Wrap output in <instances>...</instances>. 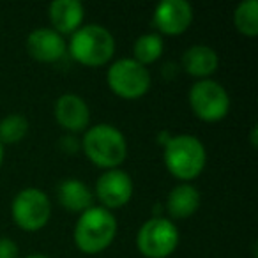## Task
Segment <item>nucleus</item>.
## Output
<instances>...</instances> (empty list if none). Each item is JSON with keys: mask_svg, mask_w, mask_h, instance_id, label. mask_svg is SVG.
Segmentation results:
<instances>
[{"mask_svg": "<svg viewBox=\"0 0 258 258\" xmlns=\"http://www.w3.org/2000/svg\"><path fill=\"white\" fill-rule=\"evenodd\" d=\"M117 219L108 209L90 207L82 212L75 226V242L83 253L96 254L104 251L115 239Z\"/></svg>", "mask_w": 258, "mask_h": 258, "instance_id": "f257e3e1", "label": "nucleus"}, {"mask_svg": "<svg viewBox=\"0 0 258 258\" xmlns=\"http://www.w3.org/2000/svg\"><path fill=\"white\" fill-rule=\"evenodd\" d=\"M85 156L101 168L113 170L127 156L124 135L110 124H97L85 133L82 142Z\"/></svg>", "mask_w": 258, "mask_h": 258, "instance_id": "f03ea898", "label": "nucleus"}, {"mask_svg": "<svg viewBox=\"0 0 258 258\" xmlns=\"http://www.w3.org/2000/svg\"><path fill=\"white\" fill-rule=\"evenodd\" d=\"M207 154L197 137L179 135L166 142L165 165L173 177L180 180H193L204 172Z\"/></svg>", "mask_w": 258, "mask_h": 258, "instance_id": "7ed1b4c3", "label": "nucleus"}, {"mask_svg": "<svg viewBox=\"0 0 258 258\" xmlns=\"http://www.w3.org/2000/svg\"><path fill=\"white\" fill-rule=\"evenodd\" d=\"M115 41L108 29L101 25L80 27L69 41V53L76 62L89 68L103 66L113 57Z\"/></svg>", "mask_w": 258, "mask_h": 258, "instance_id": "20e7f679", "label": "nucleus"}, {"mask_svg": "<svg viewBox=\"0 0 258 258\" xmlns=\"http://www.w3.org/2000/svg\"><path fill=\"white\" fill-rule=\"evenodd\" d=\"M108 85L122 99H138L151 89V75L135 58H120L108 69Z\"/></svg>", "mask_w": 258, "mask_h": 258, "instance_id": "39448f33", "label": "nucleus"}, {"mask_svg": "<svg viewBox=\"0 0 258 258\" xmlns=\"http://www.w3.org/2000/svg\"><path fill=\"white\" fill-rule=\"evenodd\" d=\"M179 244V232L166 218H152L142 225L137 237L140 253L147 258H166Z\"/></svg>", "mask_w": 258, "mask_h": 258, "instance_id": "423d86ee", "label": "nucleus"}, {"mask_svg": "<svg viewBox=\"0 0 258 258\" xmlns=\"http://www.w3.org/2000/svg\"><path fill=\"white\" fill-rule=\"evenodd\" d=\"M189 104L193 113L205 122H218L230 110V97L225 87L214 80H200L189 90Z\"/></svg>", "mask_w": 258, "mask_h": 258, "instance_id": "0eeeda50", "label": "nucleus"}, {"mask_svg": "<svg viewBox=\"0 0 258 258\" xmlns=\"http://www.w3.org/2000/svg\"><path fill=\"white\" fill-rule=\"evenodd\" d=\"M13 219L25 232H37L46 226L51 214V205L48 197L41 189L27 187L20 191L13 200Z\"/></svg>", "mask_w": 258, "mask_h": 258, "instance_id": "6e6552de", "label": "nucleus"}, {"mask_svg": "<svg viewBox=\"0 0 258 258\" xmlns=\"http://www.w3.org/2000/svg\"><path fill=\"white\" fill-rule=\"evenodd\" d=\"M96 195L104 209H118L133 197V180L122 170H108L97 179Z\"/></svg>", "mask_w": 258, "mask_h": 258, "instance_id": "1a4fd4ad", "label": "nucleus"}, {"mask_svg": "<svg viewBox=\"0 0 258 258\" xmlns=\"http://www.w3.org/2000/svg\"><path fill=\"white\" fill-rule=\"evenodd\" d=\"M193 22V8L186 0H165L156 8L154 23L159 32L179 36L186 32Z\"/></svg>", "mask_w": 258, "mask_h": 258, "instance_id": "9d476101", "label": "nucleus"}, {"mask_svg": "<svg viewBox=\"0 0 258 258\" xmlns=\"http://www.w3.org/2000/svg\"><path fill=\"white\" fill-rule=\"evenodd\" d=\"M27 50L32 58L51 64L64 57L68 46L60 34H57L53 29H36L27 37Z\"/></svg>", "mask_w": 258, "mask_h": 258, "instance_id": "9b49d317", "label": "nucleus"}, {"mask_svg": "<svg viewBox=\"0 0 258 258\" xmlns=\"http://www.w3.org/2000/svg\"><path fill=\"white\" fill-rule=\"evenodd\" d=\"M55 118L64 129L78 133L89 125L90 111L87 103L76 94H64L55 103Z\"/></svg>", "mask_w": 258, "mask_h": 258, "instance_id": "f8f14e48", "label": "nucleus"}, {"mask_svg": "<svg viewBox=\"0 0 258 258\" xmlns=\"http://www.w3.org/2000/svg\"><path fill=\"white\" fill-rule=\"evenodd\" d=\"M50 20L57 34H75L82 27L83 6L78 0H55L50 4Z\"/></svg>", "mask_w": 258, "mask_h": 258, "instance_id": "ddd939ff", "label": "nucleus"}, {"mask_svg": "<svg viewBox=\"0 0 258 258\" xmlns=\"http://www.w3.org/2000/svg\"><path fill=\"white\" fill-rule=\"evenodd\" d=\"M184 69L189 73L191 76L197 78H207L218 69L219 57L212 48L205 46V44H197L191 46L189 50L184 53L182 57Z\"/></svg>", "mask_w": 258, "mask_h": 258, "instance_id": "4468645a", "label": "nucleus"}, {"mask_svg": "<svg viewBox=\"0 0 258 258\" xmlns=\"http://www.w3.org/2000/svg\"><path fill=\"white\" fill-rule=\"evenodd\" d=\"M200 207V193L191 184H179L168 195L166 209L170 216L177 219H184L193 216Z\"/></svg>", "mask_w": 258, "mask_h": 258, "instance_id": "2eb2a0df", "label": "nucleus"}, {"mask_svg": "<svg viewBox=\"0 0 258 258\" xmlns=\"http://www.w3.org/2000/svg\"><path fill=\"white\" fill-rule=\"evenodd\" d=\"M57 197L60 205L69 212H85L92 207V193L85 182L78 179H68L58 186Z\"/></svg>", "mask_w": 258, "mask_h": 258, "instance_id": "dca6fc26", "label": "nucleus"}, {"mask_svg": "<svg viewBox=\"0 0 258 258\" xmlns=\"http://www.w3.org/2000/svg\"><path fill=\"white\" fill-rule=\"evenodd\" d=\"M163 39L158 34H144L137 39L133 48L135 60L142 66L156 62L163 55Z\"/></svg>", "mask_w": 258, "mask_h": 258, "instance_id": "f3484780", "label": "nucleus"}, {"mask_svg": "<svg viewBox=\"0 0 258 258\" xmlns=\"http://www.w3.org/2000/svg\"><path fill=\"white\" fill-rule=\"evenodd\" d=\"M233 23L237 30L247 37H254L258 34V2L246 0L237 6L233 13Z\"/></svg>", "mask_w": 258, "mask_h": 258, "instance_id": "a211bd4d", "label": "nucleus"}, {"mask_svg": "<svg viewBox=\"0 0 258 258\" xmlns=\"http://www.w3.org/2000/svg\"><path fill=\"white\" fill-rule=\"evenodd\" d=\"M29 131V122L23 115L13 113L0 120V144L15 145L25 138Z\"/></svg>", "mask_w": 258, "mask_h": 258, "instance_id": "6ab92c4d", "label": "nucleus"}, {"mask_svg": "<svg viewBox=\"0 0 258 258\" xmlns=\"http://www.w3.org/2000/svg\"><path fill=\"white\" fill-rule=\"evenodd\" d=\"M0 258H18V246L8 237H0Z\"/></svg>", "mask_w": 258, "mask_h": 258, "instance_id": "aec40b11", "label": "nucleus"}, {"mask_svg": "<svg viewBox=\"0 0 258 258\" xmlns=\"http://www.w3.org/2000/svg\"><path fill=\"white\" fill-rule=\"evenodd\" d=\"M2 159H4V145L0 144V165H2Z\"/></svg>", "mask_w": 258, "mask_h": 258, "instance_id": "412c9836", "label": "nucleus"}, {"mask_svg": "<svg viewBox=\"0 0 258 258\" xmlns=\"http://www.w3.org/2000/svg\"><path fill=\"white\" fill-rule=\"evenodd\" d=\"M25 258H48V256H43V254H30V256H25Z\"/></svg>", "mask_w": 258, "mask_h": 258, "instance_id": "4be33fe9", "label": "nucleus"}]
</instances>
